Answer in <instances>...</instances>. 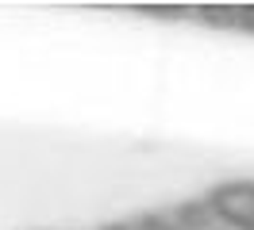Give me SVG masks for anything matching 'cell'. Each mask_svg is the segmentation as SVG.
Instances as JSON below:
<instances>
[{
	"label": "cell",
	"mask_w": 254,
	"mask_h": 230,
	"mask_svg": "<svg viewBox=\"0 0 254 230\" xmlns=\"http://www.w3.org/2000/svg\"><path fill=\"white\" fill-rule=\"evenodd\" d=\"M235 27H243V31L254 35V4H239V23Z\"/></svg>",
	"instance_id": "8992f818"
},
{
	"label": "cell",
	"mask_w": 254,
	"mask_h": 230,
	"mask_svg": "<svg viewBox=\"0 0 254 230\" xmlns=\"http://www.w3.org/2000/svg\"><path fill=\"white\" fill-rule=\"evenodd\" d=\"M131 227H135V230H177V227H174V219H166V215H154V211L139 215Z\"/></svg>",
	"instance_id": "5b68a950"
},
{
	"label": "cell",
	"mask_w": 254,
	"mask_h": 230,
	"mask_svg": "<svg viewBox=\"0 0 254 230\" xmlns=\"http://www.w3.org/2000/svg\"><path fill=\"white\" fill-rule=\"evenodd\" d=\"M208 211L235 230H254V181H223L208 192Z\"/></svg>",
	"instance_id": "6da1fadb"
},
{
	"label": "cell",
	"mask_w": 254,
	"mask_h": 230,
	"mask_svg": "<svg viewBox=\"0 0 254 230\" xmlns=\"http://www.w3.org/2000/svg\"><path fill=\"white\" fill-rule=\"evenodd\" d=\"M143 15H154V19H185L189 8L185 4H139Z\"/></svg>",
	"instance_id": "277c9868"
},
{
	"label": "cell",
	"mask_w": 254,
	"mask_h": 230,
	"mask_svg": "<svg viewBox=\"0 0 254 230\" xmlns=\"http://www.w3.org/2000/svg\"><path fill=\"white\" fill-rule=\"evenodd\" d=\"M196 12H200V19H208L212 27H235L239 23V4H200Z\"/></svg>",
	"instance_id": "3957f363"
},
{
	"label": "cell",
	"mask_w": 254,
	"mask_h": 230,
	"mask_svg": "<svg viewBox=\"0 0 254 230\" xmlns=\"http://www.w3.org/2000/svg\"><path fill=\"white\" fill-rule=\"evenodd\" d=\"M100 230H135L131 223H108V227H100Z\"/></svg>",
	"instance_id": "52a82bcc"
},
{
	"label": "cell",
	"mask_w": 254,
	"mask_h": 230,
	"mask_svg": "<svg viewBox=\"0 0 254 230\" xmlns=\"http://www.w3.org/2000/svg\"><path fill=\"white\" fill-rule=\"evenodd\" d=\"M174 227L177 230H208V227H212V211H208V203H204V199H185V203H177Z\"/></svg>",
	"instance_id": "7a4b0ae2"
}]
</instances>
